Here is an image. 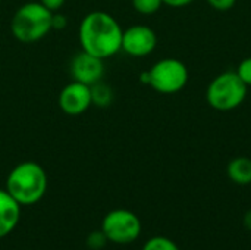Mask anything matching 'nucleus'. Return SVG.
I'll return each instance as SVG.
<instances>
[{"mask_svg":"<svg viewBox=\"0 0 251 250\" xmlns=\"http://www.w3.org/2000/svg\"><path fill=\"white\" fill-rule=\"evenodd\" d=\"M243 224H244V227L251 231V209H249L246 214H244V218H243Z\"/></svg>","mask_w":251,"mask_h":250,"instance_id":"nucleus-21","label":"nucleus"},{"mask_svg":"<svg viewBox=\"0 0 251 250\" xmlns=\"http://www.w3.org/2000/svg\"><path fill=\"white\" fill-rule=\"evenodd\" d=\"M6 192L21 206L35 205L47 192V174L37 162H21L9 172Z\"/></svg>","mask_w":251,"mask_h":250,"instance_id":"nucleus-2","label":"nucleus"},{"mask_svg":"<svg viewBox=\"0 0 251 250\" xmlns=\"http://www.w3.org/2000/svg\"><path fill=\"white\" fill-rule=\"evenodd\" d=\"M107 243V239L104 236V233L100 230V231H93L88 234L87 237V246L91 250H100L103 249Z\"/></svg>","mask_w":251,"mask_h":250,"instance_id":"nucleus-15","label":"nucleus"},{"mask_svg":"<svg viewBox=\"0 0 251 250\" xmlns=\"http://www.w3.org/2000/svg\"><path fill=\"white\" fill-rule=\"evenodd\" d=\"M247 97V85L235 71H225L215 77L206 91L207 103L221 112L237 109Z\"/></svg>","mask_w":251,"mask_h":250,"instance_id":"nucleus-4","label":"nucleus"},{"mask_svg":"<svg viewBox=\"0 0 251 250\" xmlns=\"http://www.w3.org/2000/svg\"><path fill=\"white\" fill-rule=\"evenodd\" d=\"M0 1H1V0H0Z\"/></svg>","mask_w":251,"mask_h":250,"instance_id":"nucleus-23","label":"nucleus"},{"mask_svg":"<svg viewBox=\"0 0 251 250\" xmlns=\"http://www.w3.org/2000/svg\"><path fill=\"white\" fill-rule=\"evenodd\" d=\"M100 230L104 233L107 242L131 245L141 234V221L128 209H115L103 218Z\"/></svg>","mask_w":251,"mask_h":250,"instance_id":"nucleus-6","label":"nucleus"},{"mask_svg":"<svg viewBox=\"0 0 251 250\" xmlns=\"http://www.w3.org/2000/svg\"><path fill=\"white\" fill-rule=\"evenodd\" d=\"M162 0H132L134 9L141 15H153L162 7Z\"/></svg>","mask_w":251,"mask_h":250,"instance_id":"nucleus-14","label":"nucleus"},{"mask_svg":"<svg viewBox=\"0 0 251 250\" xmlns=\"http://www.w3.org/2000/svg\"><path fill=\"white\" fill-rule=\"evenodd\" d=\"M163 4L171 6V7H185L188 4H191L194 0H162Z\"/></svg>","mask_w":251,"mask_h":250,"instance_id":"nucleus-20","label":"nucleus"},{"mask_svg":"<svg viewBox=\"0 0 251 250\" xmlns=\"http://www.w3.org/2000/svg\"><path fill=\"white\" fill-rule=\"evenodd\" d=\"M207 3L216 9V10H229L234 7V4L237 3V0H207Z\"/></svg>","mask_w":251,"mask_h":250,"instance_id":"nucleus-17","label":"nucleus"},{"mask_svg":"<svg viewBox=\"0 0 251 250\" xmlns=\"http://www.w3.org/2000/svg\"><path fill=\"white\" fill-rule=\"evenodd\" d=\"M122 34L119 22L107 12L94 10L84 16L79 24V43L84 52L100 59L116 55L122 47Z\"/></svg>","mask_w":251,"mask_h":250,"instance_id":"nucleus-1","label":"nucleus"},{"mask_svg":"<svg viewBox=\"0 0 251 250\" xmlns=\"http://www.w3.org/2000/svg\"><path fill=\"white\" fill-rule=\"evenodd\" d=\"M43 6H46L49 10H51V12H57L63 4H65V1L66 0H38Z\"/></svg>","mask_w":251,"mask_h":250,"instance_id":"nucleus-19","label":"nucleus"},{"mask_svg":"<svg viewBox=\"0 0 251 250\" xmlns=\"http://www.w3.org/2000/svg\"><path fill=\"white\" fill-rule=\"evenodd\" d=\"M238 77L243 80V83L249 87L251 85V57H246L237 68L235 71Z\"/></svg>","mask_w":251,"mask_h":250,"instance_id":"nucleus-16","label":"nucleus"},{"mask_svg":"<svg viewBox=\"0 0 251 250\" xmlns=\"http://www.w3.org/2000/svg\"><path fill=\"white\" fill-rule=\"evenodd\" d=\"M53 12L40 1L22 4L10 21V31L21 43H35L51 31Z\"/></svg>","mask_w":251,"mask_h":250,"instance_id":"nucleus-3","label":"nucleus"},{"mask_svg":"<svg viewBox=\"0 0 251 250\" xmlns=\"http://www.w3.org/2000/svg\"><path fill=\"white\" fill-rule=\"evenodd\" d=\"M149 85L162 94H174L181 91L188 83L187 66L174 57L159 60L149 71Z\"/></svg>","mask_w":251,"mask_h":250,"instance_id":"nucleus-5","label":"nucleus"},{"mask_svg":"<svg viewBox=\"0 0 251 250\" xmlns=\"http://www.w3.org/2000/svg\"><path fill=\"white\" fill-rule=\"evenodd\" d=\"M93 105L91 102V88L78 81H72L65 85L59 94V108L71 116L81 115L88 111Z\"/></svg>","mask_w":251,"mask_h":250,"instance_id":"nucleus-8","label":"nucleus"},{"mask_svg":"<svg viewBox=\"0 0 251 250\" xmlns=\"http://www.w3.org/2000/svg\"><path fill=\"white\" fill-rule=\"evenodd\" d=\"M71 74L74 77V81L91 87L96 83L101 81L104 74V62L103 59L82 50L75 55L71 62Z\"/></svg>","mask_w":251,"mask_h":250,"instance_id":"nucleus-9","label":"nucleus"},{"mask_svg":"<svg viewBox=\"0 0 251 250\" xmlns=\"http://www.w3.org/2000/svg\"><path fill=\"white\" fill-rule=\"evenodd\" d=\"M21 218V205L6 192L0 190V239L9 236Z\"/></svg>","mask_w":251,"mask_h":250,"instance_id":"nucleus-10","label":"nucleus"},{"mask_svg":"<svg viewBox=\"0 0 251 250\" xmlns=\"http://www.w3.org/2000/svg\"><path fill=\"white\" fill-rule=\"evenodd\" d=\"M66 25H68L66 16L62 15V13L53 12V15H51V29H63Z\"/></svg>","mask_w":251,"mask_h":250,"instance_id":"nucleus-18","label":"nucleus"},{"mask_svg":"<svg viewBox=\"0 0 251 250\" xmlns=\"http://www.w3.org/2000/svg\"><path fill=\"white\" fill-rule=\"evenodd\" d=\"M141 250H181V249H179V246H178L174 240H171V239H168V237H165V236H156V237L149 239V240L144 243V246H143V249Z\"/></svg>","mask_w":251,"mask_h":250,"instance_id":"nucleus-13","label":"nucleus"},{"mask_svg":"<svg viewBox=\"0 0 251 250\" xmlns=\"http://www.w3.org/2000/svg\"><path fill=\"white\" fill-rule=\"evenodd\" d=\"M90 88H91V102H93V105H96L97 108L110 106V103L113 102V91L107 84L99 81L94 85H91Z\"/></svg>","mask_w":251,"mask_h":250,"instance_id":"nucleus-12","label":"nucleus"},{"mask_svg":"<svg viewBox=\"0 0 251 250\" xmlns=\"http://www.w3.org/2000/svg\"><path fill=\"white\" fill-rule=\"evenodd\" d=\"M228 177L238 186L251 184V159L246 156H238L228 164Z\"/></svg>","mask_w":251,"mask_h":250,"instance_id":"nucleus-11","label":"nucleus"},{"mask_svg":"<svg viewBox=\"0 0 251 250\" xmlns=\"http://www.w3.org/2000/svg\"><path fill=\"white\" fill-rule=\"evenodd\" d=\"M140 80H141V83H143V84H149V81H150V77H149V71L143 72V74L140 75Z\"/></svg>","mask_w":251,"mask_h":250,"instance_id":"nucleus-22","label":"nucleus"},{"mask_svg":"<svg viewBox=\"0 0 251 250\" xmlns=\"http://www.w3.org/2000/svg\"><path fill=\"white\" fill-rule=\"evenodd\" d=\"M157 46L156 32L147 25H132L122 34V47L126 55L143 57L150 55Z\"/></svg>","mask_w":251,"mask_h":250,"instance_id":"nucleus-7","label":"nucleus"}]
</instances>
